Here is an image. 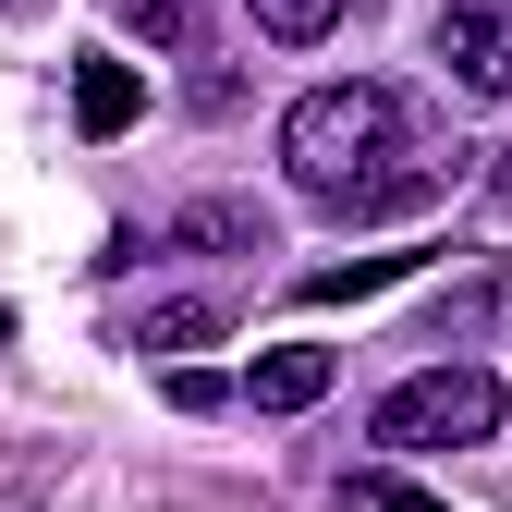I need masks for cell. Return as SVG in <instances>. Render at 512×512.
<instances>
[{
    "instance_id": "7",
    "label": "cell",
    "mask_w": 512,
    "mask_h": 512,
    "mask_svg": "<svg viewBox=\"0 0 512 512\" xmlns=\"http://www.w3.org/2000/svg\"><path fill=\"white\" fill-rule=\"evenodd\" d=\"M244 391H256V415H305L317 391H330V354H317V342H281V354H256Z\"/></svg>"
},
{
    "instance_id": "3",
    "label": "cell",
    "mask_w": 512,
    "mask_h": 512,
    "mask_svg": "<svg viewBox=\"0 0 512 512\" xmlns=\"http://www.w3.org/2000/svg\"><path fill=\"white\" fill-rule=\"evenodd\" d=\"M439 61L476 98H512V0H439Z\"/></svg>"
},
{
    "instance_id": "14",
    "label": "cell",
    "mask_w": 512,
    "mask_h": 512,
    "mask_svg": "<svg viewBox=\"0 0 512 512\" xmlns=\"http://www.w3.org/2000/svg\"><path fill=\"white\" fill-rule=\"evenodd\" d=\"M0 13H25V0H0Z\"/></svg>"
},
{
    "instance_id": "13",
    "label": "cell",
    "mask_w": 512,
    "mask_h": 512,
    "mask_svg": "<svg viewBox=\"0 0 512 512\" xmlns=\"http://www.w3.org/2000/svg\"><path fill=\"white\" fill-rule=\"evenodd\" d=\"M171 403H183V415H220V403H232V378H208V366H183V378H171Z\"/></svg>"
},
{
    "instance_id": "1",
    "label": "cell",
    "mask_w": 512,
    "mask_h": 512,
    "mask_svg": "<svg viewBox=\"0 0 512 512\" xmlns=\"http://www.w3.org/2000/svg\"><path fill=\"white\" fill-rule=\"evenodd\" d=\"M391 147H403V98H391V86H366V74L305 86V98L281 110V159H293V183H305V196H330V183L378 171Z\"/></svg>"
},
{
    "instance_id": "5",
    "label": "cell",
    "mask_w": 512,
    "mask_h": 512,
    "mask_svg": "<svg viewBox=\"0 0 512 512\" xmlns=\"http://www.w3.org/2000/svg\"><path fill=\"white\" fill-rule=\"evenodd\" d=\"M135 110H147V74L110 61V49H86L74 61V122H86V135H135Z\"/></svg>"
},
{
    "instance_id": "11",
    "label": "cell",
    "mask_w": 512,
    "mask_h": 512,
    "mask_svg": "<svg viewBox=\"0 0 512 512\" xmlns=\"http://www.w3.org/2000/svg\"><path fill=\"white\" fill-rule=\"evenodd\" d=\"M342 512H439V500H427L415 476H378V464H366V476H342Z\"/></svg>"
},
{
    "instance_id": "15",
    "label": "cell",
    "mask_w": 512,
    "mask_h": 512,
    "mask_svg": "<svg viewBox=\"0 0 512 512\" xmlns=\"http://www.w3.org/2000/svg\"><path fill=\"white\" fill-rule=\"evenodd\" d=\"M0 330H13V317H0Z\"/></svg>"
},
{
    "instance_id": "6",
    "label": "cell",
    "mask_w": 512,
    "mask_h": 512,
    "mask_svg": "<svg viewBox=\"0 0 512 512\" xmlns=\"http://www.w3.org/2000/svg\"><path fill=\"white\" fill-rule=\"evenodd\" d=\"M159 244H171V256H269V220L232 208V196H208V208H183Z\"/></svg>"
},
{
    "instance_id": "2",
    "label": "cell",
    "mask_w": 512,
    "mask_h": 512,
    "mask_svg": "<svg viewBox=\"0 0 512 512\" xmlns=\"http://www.w3.org/2000/svg\"><path fill=\"white\" fill-rule=\"evenodd\" d=\"M512 415V391H500V378L488 366H427V378H403V391H378V452H476V439Z\"/></svg>"
},
{
    "instance_id": "12",
    "label": "cell",
    "mask_w": 512,
    "mask_h": 512,
    "mask_svg": "<svg viewBox=\"0 0 512 512\" xmlns=\"http://www.w3.org/2000/svg\"><path fill=\"white\" fill-rule=\"evenodd\" d=\"M135 37H147V49H208L196 0H135Z\"/></svg>"
},
{
    "instance_id": "10",
    "label": "cell",
    "mask_w": 512,
    "mask_h": 512,
    "mask_svg": "<svg viewBox=\"0 0 512 512\" xmlns=\"http://www.w3.org/2000/svg\"><path fill=\"white\" fill-rule=\"evenodd\" d=\"M378 281H403V256H354V269H305V305H354Z\"/></svg>"
},
{
    "instance_id": "9",
    "label": "cell",
    "mask_w": 512,
    "mask_h": 512,
    "mask_svg": "<svg viewBox=\"0 0 512 512\" xmlns=\"http://www.w3.org/2000/svg\"><path fill=\"white\" fill-rule=\"evenodd\" d=\"M244 13H256V37H281V49H317V37L342 25V0H244Z\"/></svg>"
},
{
    "instance_id": "8",
    "label": "cell",
    "mask_w": 512,
    "mask_h": 512,
    "mask_svg": "<svg viewBox=\"0 0 512 512\" xmlns=\"http://www.w3.org/2000/svg\"><path fill=\"white\" fill-rule=\"evenodd\" d=\"M220 330H232V317H220L208 293H171V305L135 317V354H196V342H220Z\"/></svg>"
},
{
    "instance_id": "4",
    "label": "cell",
    "mask_w": 512,
    "mask_h": 512,
    "mask_svg": "<svg viewBox=\"0 0 512 512\" xmlns=\"http://www.w3.org/2000/svg\"><path fill=\"white\" fill-rule=\"evenodd\" d=\"M439 183H452L439 159H378V171L330 183V196H317V208H330V220H403V208H427V196H439Z\"/></svg>"
}]
</instances>
